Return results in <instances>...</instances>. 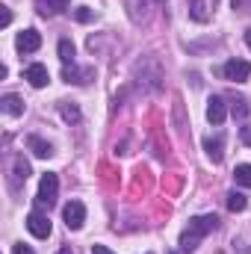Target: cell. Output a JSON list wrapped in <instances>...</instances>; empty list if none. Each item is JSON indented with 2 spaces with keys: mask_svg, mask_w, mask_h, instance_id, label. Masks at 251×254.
<instances>
[{
  "mask_svg": "<svg viewBox=\"0 0 251 254\" xmlns=\"http://www.w3.org/2000/svg\"><path fill=\"white\" fill-rule=\"evenodd\" d=\"M240 139H243V145H249V148H251V125H243V130H240Z\"/></svg>",
  "mask_w": 251,
  "mask_h": 254,
  "instance_id": "cell-22",
  "label": "cell"
},
{
  "mask_svg": "<svg viewBox=\"0 0 251 254\" xmlns=\"http://www.w3.org/2000/svg\"><path fill=\"white\" fill-rule=\"evenodd\" d=\"M92 254H113L107 246H92Z\"/></svg>",
  "mask_w": 251,
  "mask_h": 254,
  "instance_id": "cell-26",
  "label": "cell"
},
{
  "mask_svg": "<svg viewBox=\"0 0 251 254\" xmlns=\"http://www.w3.org/2000/svg\"><path fill=\"white\" fill-rule=\"evenodd\" d=\"M231 113H234V119H246V116H249V101H246V98L231 101Z\"/></svg>",
  "mask_w": 251,
  "mask_h": 254,
  "instance_id": "cell-19",
  "label": "cell"
},
{
  "mask_svg": "<svg viewBox=\"0 0 251 254\" xmlns=\"http://www.w3.org/2000/svg\"><path fill=\"white\" fill-rule=\"evenodd\" d=\"M0 110H3L6 116H21V113H24V101H21L18 95H3V98H0Z\"/></svg>",
  "mask_w": 251,
  "mask_h": 254,
  "instance_id": "cell-11",
  "label": "cell"
},
{
  "mask_svg": "<svg viewBox=\"0 0 251 254\" xmlns=\"http://www.w3.org/2000/svg\"><path fill=\"white\" fill-rule=\"evenodd\" d=\"M9 21H12V12H9V9L3 6V15H0V24H3V27H9Z\"/></svg>",
  "mask_w": 251,
  "mask_h": 254,
  "instance_id": "cell-24",
  "label": "cell"
},
{
  "mask_svg": "<svg viewBox=\"0 0 251 254\" xmlns=\"http://www.w3.org/2000/svg\"><path fill=\"white\" fill-rule=\"evenodd\" d=\"M15 178H18V181H27V178H30V163H27L24 157L15 160Z\"/></svg>",
  "mask_w": 251,
  "mask_h": 254,
  "instance_id": "cell-20",
  "label": "cell"
},
{
  "mask_svg": "<svg viewBox=\"0 0 251 254\" xmlns=\"http://www.w3.org/2000/svg\"><path fill=\"white\" fill-rule=\"evenodd\" d=\"M60 113H63V119L68 122V125H74V122H80V110H77L74 104H68V101H65V104H60Z\"/></svg>",
  "mask_w": 251,
  "mask_h": 254,
  "instance_id": "cell-17",
  "label": "cell"
},
{
  "mask_svg": "<svg viewBox=\"0 0 251 254\" xmlns=\"http://www.w3.org/2000/svg\"><path fill=\"white\" fill-rule=\"evenodd\" d=\"M219 228V216H195V219H189V228L181 234V252L184 254H192L198 249V243L210 234V231H216Z\"/></svg>",
  "mask_w": 251,
  "mask_h": 254,
  "instance_id": "cell-1",
  "label": "cell"
},
{
  "mask_svg": "<svg viewBox=\"0 0 251 254\" xmlns=\"http://www.w3.org/2000/svg\"><path fill=\"white\" fill-rule=\"evenodd\" d=\"M234 9H243V12H249V9H251V0H234Z\"/></svg>",
  "mask_w": 251,
  "mask_h": 254,
  "instance_id": "cell-23",
  "label": "cell"
},
{
  "mask_svg": "<svg viewBox=\"0 0 251 254\" xmlns=\"http://www.w3.org/2000/svg\"><path fill=\"white\" fill-rule=\"evenodd\" d=\"M222 148H225L222 136H216V139H213V136H207V139H204V151H207V157H210L213 163H222V157H225V151H222Z\"/></svg>",
  "mask_w": 251,
  "mask_h": 254,
  "instance_id": "cell-10",
  "label": "cell"
},
{
  "mask_svg": "<svg viewBox=\"0 0 251 254\" xmlns=\"http://www.w3.org/2000/svg\"><path fill=\"white\" fill-rule=\"evenodd\" d=\"M57 254H71V249H60V252H57Z\"/></svg>",
  "mask_w": 251,
  "mask_h": 254,
  "instance_id": "cell-29",
  "label": "cell"
},
{
  "mask_svg": "<svg viewBox=\"0 0 251 254\" xmlns=\"http://www.w3.org/2000/svg\"><path fill=\"white\" fill-rule=\"evenodd\" d=\"M27 148H30L36 157H42V160H48V157L54 154V148H51L45 139H39V136H27Z\"/></svg>",
  "mask_w": 251,
  "mask_h": 254,
  "instance_id": "cell-12",
  "label": "cell"
},
{
  "mask_svg": "<svg viewBox=\"0 0 251 254\" xmlns=\"http://www.w3.org/2000/svg\"><path fill=\"white\" fill-rule=\"evenodd\" d=\"M225 119H228V104H225V98L213 95V98L207 101V122L219 127V125H225Z\"/></svg>",
  "mask_w": 251,
  "mask_h": 254,
  "instance_id": "cell-6",
  "label": "cell"
},
{
  "mask_svg": "<svg viewBox=\"0 0 251 254\" xmlns=\"http://www.w3.org/2000/svg\"><path fill=\"white\" fill-rule=\"evenodd\" d=\"M63 80L65 83H80V86H83V83L92 80V68H83V71H80V68H74V65H65Z\"/></svg>",
  "mask_w": 251,
  "mask_h": 254,
  "instance_id": "cell-9",
  "label": "cell"
},
{
  "mask_svg": "<svg viewBox=\"0 0 251 254\" xmlns=\"http://www.w3.org/2000/svg\"><path fill=\"white\" fill-rule=\"evenodd\" d=\"M246 207H249V201H246L243 192H228V210L231 213H243Z\"/></svg>",
  "mask_w": 251,
  "mask_h": 254,
  "instance_id": "cell-14",
  "label": "cell"
},
{
  "mask_svg": "<svg viewBox=\"0 0 251 254\" xmlns=\"http://www.w3.org/2000/svg\"><path fill=\"white\" fill-rule=\"evenodd\" d=\"M222 74L231 83H246L251 77V63H246V60H228V63L222 65Z\"/></svg>",
  "mask_w": 251,
  "mask_h": 254,
  "instance_id": "cell-3",
  "label": "cell"
},
{
  "mask_svg": "<svg viewBox=\"0 0 251 254\" xmlns=\"http://www.w3.org/2000/svg\"><path fill=\"white\" fill-rule=\"evenodd\" d=\"M246 45H249V48H251V27H249V30H246Z\"/></svg>",
  "mask_w": 251,
  "mask_h": 254,
  "instance_id": "cell-28",
  "label": "cell"
},
{
  "mask_svg": "<svg viewBox=\"0 0 251 254\" xmlns=\"http://www.w3.org/2000/svg\"><path fill=\"white\" fill-rule=\"evenodd\" d=\"M74 18H77V21H80V24H89V21H92V18H95V12H92V9H89V6H80V9H77V12H74Z\"/></svg>",
  "mask_w": 251,
  "mask_h": 254,
  "instance_id": "cell-21",
  "label": "cell"
},
{
  "mask_svg": "<svg viewBox=\"0 0 251 254\" xmlns=\"http://www.w3.org/2000/svg\"><path fill=\"white\" fill-rule=\"evenodd\" d=\"M36 12H39L42 18H54V15H60V9H57L51 0H36Z\"/></svg>",
  "mask_w": 251,
  "mask_h": 254,
  "instance_id": "cell-18",
  "label": "cell"
},
{
  "mask_svg": "<svg viewBox=\"0 0 251 254\" xmlns=\"http://www.w3.org/2000/svg\"><path fill=\"white\" fill-rule=\"evenodd\" d=\"M12 252H15V254H33V249H30V246H24V243H18Z\"/></svg>",
  "mask_w": 251,
  "mask_h": 254,
  "instance_id": "cell-25",
  "label": "cell"
},
{
  "mask_svg": "<svg viewBox=\"0 0 251 254\" xmlns=\"http://www.w3.org/2000/svg\"><path fill=\"white\" fill-rule=\"evenodd\" d=\"M234 181H237L240 187H249V190H251V166H249V163H243V166H237V169H234Z\"/></svg>",
  "mask_w": 251,
  "mask_h": 254,
  "instance_id": "cell-15",
  "label": "cell"
},
{
  "mask_svg": "<svg viewBox=\"0 0 251 254\" xmlns=\"http://www.w3.org/2000/svg\"><path fill=\"white\" fill-rule=\"evenodd\" d=\"M15 48H18L21 54H36V51L42 48V36H39V30H24V33H18Z\"/></svg>",
  "mask_w": 251,
  "mask_h": 254,
  "instance_id": "cell-7",
  "label": "cell"
},
{
  "mask_svg": "<svg viewBox=\"0 0 251 254\" xmlns=\"http://www.w3.org/2000/svg\"><path fill=\"white\" fill-rule=\"evenodd\" d=\"M57 51H60V60H63L65 65H74V57H77V51H74V45H71L68 39H63V42H60V48H57Z\"/></svg>",
  "mask_w": 251,
  "mask_h": 254,
  "instance_id": "cell-16",
  "label": "cell"
},
{
  "mask_svg": "<svg viewBox=\"0 0 251 254\" xmlns=\"http://www.w3.org/2000/svg\"><path fill=\"white\" fill-rule=\"evenodd\" d=\"M24 80H27L33 89H45V86L51 83V71H48L42 63H36V65H30V68L24 71Z\"/></svg>",
  "mask_w": 251,
  "mask_h": 254,
  "instance_id": "cell-8",
  "label": "cell"
},
{
  "mask_svg": "<svg viewBox=\"0 0 251 254\" xmlns=\"http://www.w3.org/2000/svg\"><path fill=\"white\" fill-rule=\"evenodd\" d=\"M57 195H60V178L54 172L42 175V184H39V207H54L57 204Z\"/></svg>",
  "mask_w": 251,
  "mask_h": 254,
  "instance_id": "cell-2",
  "label": "cell"
},
{
  "mask_svg": "<svg viewBox=\"0 0 251 254\" xmlns=\"http://www.w3.org/2000/svg\"><path fill=\"white\" fill-rule=\"evenodd\" d=\"M189 18L204 24V21L210 18V12H207V3H204V0H189Z\"/></svg>",
  "mask_w": 251,
  "mask_h": 254,
  "instance_id": "cell-13",
  "label": "cell"
},
{
  "mask_svg": "<svg viewBox=\"0 0 251 254\" xmlns=\"http://www.w3.org/2000/svg\"><path fill=\"white\" fill-rule=\"evenodd\" d=\"M51 3H54V6H57L60 12H63V9H65V6H68V3H71V0H51Z\"/></svg>",
  "mask_w": 251,
  "mask_h": 254,
  "instance_id": "cell-27",
  "label": "cell"
},
{
  "mask_svg": "<svg viewBox=\"0 0 251 254\" xmlns=\"http://www.w3.org/2000/svg\"><path fill=\"white\" fill-rule=\"evenodd\" d=\"M27 228H30V234L39 237V240H48V237H51V219H48L42 210H33V213L27 216Z\"/></svg>",
  "mask_w": 251,
  "mask_h": 254,
  "instance_id": "cell-5",
  "label": "cell"
},
{
  "mask_svg": "<svg viewBox=\"0 0 251 254\" xmlns=\"http://www.w3.org/2000/svg\"><path fill=\"white\" fill-rule=\"evenodd\" d=\"M63 216H65V225H68L71 231H80L83 222H86V207H83V201H68L63 207Z\"/></svg>",
  "mask_w": 251,
  "mask_h": 254,
  "instance_id": "cell-4",
  "label": "cell"
}]
</instances>
